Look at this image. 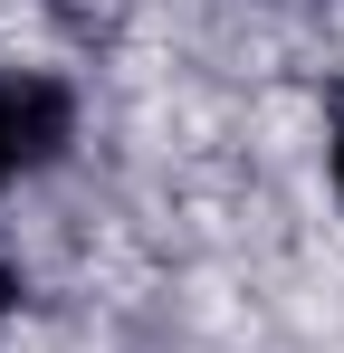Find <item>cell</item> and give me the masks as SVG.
<instances>
[{
  "label": "cell",
  "mask_w": 344,
  "mask_h": 353,
  "mask_svg": "<svg viewBox=\"0 0 344 353\" xmlns=\"http://www.w3.org/2000/svg\"><path fill=\"white\" fill-rule=\"evenodd\" d=\"M67 124H77L67 86H48V77H0V181L57 163V153H67Z\"/></svg>",
  "instance_id": "6da1fadb"
},
{
  "label": "cell",
  "mask_w": 344,
  "mask_h": 353,
  "mask_svg": "<svg viewBox=\"0 0 344 353\" xmlns=\"http://www.w3.org/2000/svg\"><path fill=\"white\" fill-rule=\"evenodd\" d=\"M10 305H19V268L0 258V315H10Z\"/></svg>",
  "instance_id": "7a4b0ae2"
},
{
  "label": "cell",
  "mask_w": 344,
  "mask_h": 353,
  "mask_svg": "<svg viewBox=\"0 0 344 353\" xmlns=\"http://www.w3.org/2000/svg\"><path fill=\"white\" fill-rule=\"evenodd\" d=\"M335 191H344V143H335Z\"/></svg>",
  "instance_id": "3957f363"
}]
</instances>
